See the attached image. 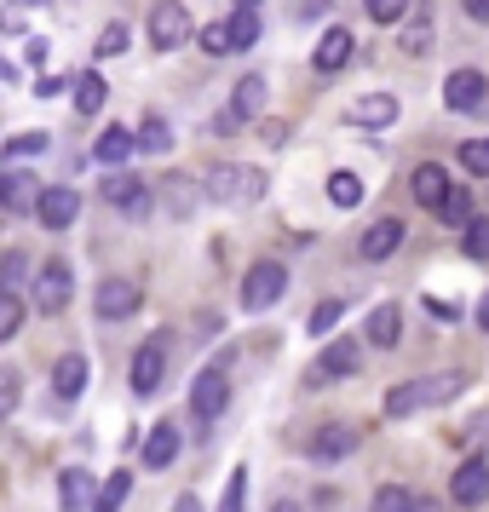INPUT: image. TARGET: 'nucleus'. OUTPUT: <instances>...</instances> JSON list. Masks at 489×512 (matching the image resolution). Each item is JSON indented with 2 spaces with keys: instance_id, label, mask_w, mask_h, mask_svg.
Masks as SVG:
<instances>
[{
  "instance_id": "16",
  "label": "nucleus",
  "mask_w": 489,
  "mask_h": 512,
  "mask_svg": "<svg viewBox=\"0 0 489 512\" xmlns=\"http://www.w3.org/2000/svg\"><path fill=\"white\" fill-rule=\"evenodd\" d=\"M351 52H357V41H351V29H323V41H317V52H311V64H317V75H340L351 64Z\"/></svg>"
},
{
  "instance_id": "46",
  "label": "nucleus",
  "mask_w": 489,
  "mask_h": 512,
  "mask_svg": "<svg viewBox=\"0 0 489 512\" xmlns=\"http://www.w3.org/2000/svg\"><path fill=\"white\" fill-rule=\"evenodd\" d=\"M426 311H432L438 323H455V317H461V311H455V300H443V294H432V300H426Z\"/></svg>"
},
{
  "instance_id": "14",
  "label": "nucleus",
  "mask_w": 489,
  "mask_h": 512,
  "mask_svg": "<svg viewBox=\"0 0 489 512\" xmlns=\"http://www.w3.org/2000/svg\"><path fill=\"white\" fill-rule=\"evenodd\" d=\"M403 236H409L403 231V219H374L369 231L357 236V254L369 259V265H380V259H392L397 248H403Z\"/></svg>"
},
{
  "instance_id": "29",
  "label": "nucleus",
  "mask_w": 489,
  "mask_h": 512,
  "mask_svg": "<svg viewBox=\"0 0 489 512\" xmlns=\"http://www.w3.org/2000/svg\"><path fill=\"white\" fill-rule=\"evenodd\" d=\"M47 150H52L47 133H18V139H6V162H12V167H29L35 156H47Z\"/></svg>"
},
{
  "instance_id": "23",
  "label": "nucleus",
  "mask_w": 489,
  "mask_h": 512,
  "mask_svg": "<svg viewBox=\"0 0 489 512\" xmlns=\"http://www.w3.org/2000/svg\"><path fill=\"white\" fill-rule=\"evenodd\" d=\"M87 357H81V351H70V357H58V369H52V392L64 397V403H75V397L87 392Z\"/></svg>"
},
{
  "instance_id": "27",
  "label": "nucleus",
  "mask_w": 489,
  "mask_h": 512,
  "mask_svg": "<svg viewBox=\"0 0 489 512\" xmlns=\"http://www.w3.org/2000/svg\"><path fill=\"white\" fill-rule=\"evenodd\" d=\"M265 98H271V87H265L259 75H242V81H236V93H231V110L242 121H254L259 110H265Z\"/></svg>"
},
{
  "instance_id": "4",
  "label": "nucleus",
  "mask_w": 489,
  "mask_h": 512,
  "mask_svg": "<svg viewBox=\"0 0 489 512\" xmlns=\"http://www.w3.org/2000/svg\"><path fill=\"white\" fill-rule=\"evenodd\" d=\"M443 104H449L455 116H484V104H489V75L472 70V64L449 70V81H443Z\"/></svg>"
},
{
  "instance_id": "3",
  "label": "nucleus",
  "mask_w": 489,
  "mask_h": 512,
  "mask_svg": "<svg viewBox=\"0 0 489 512\" xmlns=\"http://www.w3.org/2000/svg\"><path fill=\"white\" fill-rule=\"evenodd\" d=\"M282 294H288V265H282V259H254L248 277H242V305H248V311H265V305H277Z\"/></svg>"
},
{
  "instance_id": "45",
  "label": "nucleus",
  "mask_w": 489,
  "mask_h": 512,
  "mask_svg": "<svg viewBox=\"0 0 489 512\" xmlns=\"http://www.w3.org/2000/svg\"><path fill=\"white\" fill-rule=\"evenodd\" d=\"M403 52H426V41H432V24H426V18H403Z\"/></svg>"
},
{
  "instance_id": "8",
  "label": "nucleus",
  "mask_w": 489,
  "mask_h": 512,
  "mask_svg": "<svg viewBox=\"0 0 489 512\" xmlns=\"http://www.w3.org/2000/svg\"><path fill=\"white\" fill-rule=\"evenodd\" d=\"M190 35H196V29H190V12H185V6H173V0H162V6L150 12V47H156V52L185 47Z\"/></svg>"
},
{
  "instance_id": "5",
  "label": "nucleus",
  "mask_w": 489,
  "mask_h": 512,
  "mask_svg": "<svg viewBox=\"0 0 489 512\" xmlns=\"http://www.w3.org/2000/svg\"><path fill=\"white\" fill-rule=\"evenodd\" d=\"M225 403H231V380H225V363H213L190 386V415H196V426H213V420L225 415Z\"/></svg>"
},
{
  "instance_id": "52",
  "label": "nucleus",
  "mask_w": 489,
  "mask_h": 512,
  "mask_svg": "<svg viewBox=\"0 0 489 512\" xmlns=\"http://www.w3.org/2000/svg\"><path fill=\"white\" fill-rule=\"evenodd\" d=\"M236 12H259V0H236Z\"/></svg>"
},
{
  "instance_id": "10",
  "label": "nucleus",
  "mask_w": 489,
  "mask_h": 512,
  "mask_svg": "<svg viewBox=\"0 0 489 512\" xmlns=\"http://www.w3.org/2000/svg\"><path fill=\"white\" fill-rule=\"evenodd\" d=\"M104 202L116 213H127V219H144V213H150V190H144V179H133V173L121 167V173L104 179Z\"/></svg>"
},
{
  "instance_id": "50",
  "label": "nucleus",
  "mask_w": 489,
  "mask_h": 512,
  "mask_svg": "<svg viewBox=\"0 0 489 512\" xmlns=\"http://www.w3.org/2000/svg\"><path fill=\"white\" fill-rule=\"evenodd\" d=\"M478 328L489 334V294H484V305H478Z\"/></svg>"
},
{
  "instance_id": "53",
  "label": "nucleus",
  "mask_w": 489,
  "mask_h": 512,
  "mask_svg": "<svg viewBox=\"0 0 489 512\" xmlns=\"http://www.w3.org/2000/svg\"><path fill=\"white\" fill-rule=\"evenodd\" d=\"M18 6H47V0H18Z\"/></svg>"
},
{
  "instance_id": "39",
  "label": "nucleus",
  "mask_w": 489,
  "mask_h": 512,
  "mask_svg": "<svg viewBox=\"0 0 489 512\" xmlns=\"http://www.w3.org/2000/svg\"><path fill=\"white\" fill-rule=\"evenodd\" d=\"M461 167L484 179V173H489V139H466V144H461Z\"/></svg>"
},
{
  "instance_id": "17",
  "label": "nucleus",
  "mask_w": 489,
  "mask_h": 512,
  "mask_svg": "<svg viewBox=\"0 0 489 512\" xmlns=\"http://www.w3.org/2000/svg\"><path fill=\"white\" fill-rule=\"evenodd\" d=\"M139 156V133H127V127H104L93 144V162H104L110 173H121V167Z\"/></svg>"
},
{
  "instance_id": "11",
  "label": "nucleus",
  "mask_w": 489,
  "mask_h": 512,
  "mask_svg": "<svg viewBox=\"0 0 489 512\" xmlns=\"http://www.w3.org/2000/svg\"><path fill=\"white\" fill-rule=\"evenodd\" d=\"M449 495H455V507H484L489 501V455L461 461V472L449 478Z\"/></svg>"
},
{
  "instance_id": "9",
  "label": "nucleus",
  "mask_w": 489,
  "mask_h": 512,
  "mask_svg": "<svg viewBox=\"0 0 489 512\" xmlns=\"http://www.w3.org/2000/svg\"><path fill=\"white\" fill-rule=\"evenodd\" d=\"M139 305H144L139 282H127V277H104V282H98V294H93V311L104 317V323H116V317H133Z\"/></svg>"
},
{
  "instance_id": "26",
  "label": "nucleus",
  "mask_w": 489,
  "mask_h": 512,
  "mask_svg": "<svg viewBox=\"0 0 489 512\" xmlns=\"http://www.w3.org/2000/svg\"><path fill=\"white\" fill-rule=\"evenodd\" d=\"M104 98H110V87H104V75H98V70L75 75V116H98V110H104Z\"/></svg>"
},
{
  "instance_id": "35",
  "label": "nucleus",
  "mask_w": 489,
  "mask_h": 512,
  "mask_svg": "<svg viewBox=\"0 0 489 512\" xmlns=\"http://www.w3.org/2000/svg\"><path fill=\"white\" fill-rule=\"evenodd\" d=\"M369 512H415V495H409L403 484H380L374 501H369Z\"/></svg>"
},
{
  "instance_id": "19",
  "label": "nucleus",
  "mask_w": 489,
  "mask_h": 512,
  "mask_svg": "<svg viewBox=\"0 0 489 512\" xmlns=\"http://www.w3.org/2000/svg\"><path fill=\"white\" fill-rule=\"evenodd\" d=\"M93 495H98V478L87 472V466H64V472H58V507L64 512L93 507Z\"/></svg>"
},
{
  "instance_id": "18",
  "label": "nucleus",
  "mask_w": 489,
  "mask_h": 512,
  "mask_svg": "<svg viewBox=\"0 0 489 512\" xmlns=\"http://www.w3.org/2000/svg\"><path fill=\"white\" fill-rule=\"evenodd\" d=\"M351 449H357V426H346V420H328L311 432V461H340Z\"/></svg>"
},
{
  "instance_id": "2",
  "label": "nucleus",
  "mask_w": 489,
  "mask_h": 512,
  "mask_svg": "<svg viewBox=\"0 0 489 512\" xmlns=\"http://www.w3.org/2000/svg\"><path fill=\"white\" fill-rule=\"evenodd\" d=\"M265 185H271V179H265L259 167H242V162H219V167H208V179H202L208 202H225V208H248V202H259Z\"/></svg>"
},
{
  "instance_id": "31",
  "label": "nucleus",
  "mask_w": 489,
  "mask_h": 512,
  "mask_svg": "<svg viewBox=\"0 0 489 512\" xmlns=\"http://www.w3.org/2000/svg\"><path fill=\"white\" fill-rule=\"evenodd\" d=\"M328 202H334V208H357V202H363V179L346 173V167H340V173H328Z\"/></svg>"
},
{
  "instance_id": "41",
  "label": "nucleus",
  "mask_w": 489,
  "mask_h": 512,
  "mask_svg": "<svg viewBox=\"0 0 489 512\" xmlns=\"http://www.w3.org/2000/svg\"><path fill=\"white\" fill-rule=\"evenodd\" d=\"M18 397H24V380H18V369H0V420L18 409Z\"/></svg>"
},
{
  "instance_id": "7",
  "label": "nucleus",
  "mask_w": 489,
  "mask_h": 512,
  "mask_svg": "<svg viewBox=\"0 0 489 512\" xmlns=\"http://www.w3.org/2000/svg\"><path fill=\"white\" fill-rule=\"evenodd\" d=\"M167 380V334H150L139 351H133V392L139 397H156Z\"/></svg>"
},
{
  "instance_id": "36",
  "label": "nucleus",
  "mask_w": 489,
  "mask_h": 512,
  "mask_svg": "<svg viewBox=\"0 0 489 512\" xmlns=\"http://www.w3.org/2000/svg\"><path fill=\"white\" fill-rule=\"evenodd\" d=\"M242 501H248V466H236L231 478H225V495H219L213 512H242Z\"/></svg>"
},
{
  "instance_id": "20",
  "label": "nucleus",
  "mask_w": 489,
  "mask_h": 512,
  "mask_svg": "<svg viewBox=\"0 0 489 512\" xmlns=\"http://www.w3.org/2000/svg\"><path fill=\"white\" fill-rule=\"evenodd\" d=\"M179 426H173V420H162V426H150V432H144V466H150V472H167V466L179 461Z\"/></svg>"
},
{
  "instance_id": "22",
  "label": "nucleus",
  "mask_w": 489,
  "mask_h": 512,
  "mask_svg": "<svg viewBox=\"0 0 489 512\" xmlns=\"http://www.w3.org/2000/svg\"><path fill=\"white\" fill-rule=\"evenodd\" d=\"M409 185H415V202H420V208H432V213H438V208H443V196L455 190V185H449V173H443L438 162H420Z\"/></svg>"
},
{
  "instance_id": "1",
  "label": "nucleus",
  "mask_w": 489,
  "mask_h": 512,
  "mask_svg": "<svg viewBox=\"0 0 489 512\" xmlns=\"http://www.w3.org/2000/svg\"><path fill=\"white\" fill-rule=\"evenodd\" d=\"M466 386V374H420V380H403V386H392L386 392V415L403 420V415H420V409H438V403H449V397Z\"/></svg>"
},
{
  "instance_id": "28",
  "label": "nucleus",
  "mask_w": 489,
  "mask_h": 512,
  "mask_svg": "<svg viewBox=\"0 0 489 512\" xmlns=\"http://www.w3.org/2000/svg\"><path fill=\"white\" fill-rule=\"evenodd\" d=\"M127 495H133V472L121 466V472H110V478L98 484V495H93V512H121V507H127Z\"/></svg>"
},
{
  "instance_id": "42",
  "label": "nucleus",
  "mask_w": 489,
  "mask_h": 512,
  "mask_svg": "<svg viewBox=\"0 0 489 512\" xmlns=\"http://www.w3.org/2000/svg\"><path fill=\"white\" fill-rule=\"evenodd\" d=\"M340 311H346V300H323L317 311H311V334H317V340H328V328L340 323Z\"/></svg>"
},
{
  "instance_id": "43",
  "label": "nucleus",
  "mask_w": 489,
  "mask_h": 512,
  "mask_svg": "<svg viewBox=\"0 0 489 512\" xmlns=\"http://www.w3.org/2000/svg\"><path fill=\"white\" fill-rule=\"evenodd\" d=\"M24 277H29V254L24 248H12V254H6V294H18Z\"/></svg>"
},
{
  "instance_id": "15",
  "label": "nucleus",
  "mask_w": 489,
  "mask_h": 512,
  "mask_svg": "<svg viewBox=\"0 0 489 512\" xmlns=\"http://www.w3.org/2000/svg\"><path fill=\"white\" fill-rule=\"evenodd\" d=\"M357 369H363V346L357 340H328L323 357H317V369H311V380H346Z\"/></svg>"
},
{
  "instance_id": "37",
  "label": "nucleus",
  "mask_w": 489,
  "mask_h": 512,
  "mask_svg": "<svg viewBox=\"0 0 489 512\" xmlns=\"http://www.w3.org/2000/svg\"><path fill=\"white\" fill-rule=\"evenodd\" d=\"M231 41L236 52H248L259 41V12H231Z\"/></svg>"
},
{
  "instance_id": "40",
  "label": "nucleus",
  "mask_w": 489,
  "mask_h": 512,
  "mask_svg": "<svg viewBox=\"0 0 489 512\" xmlns=\"http://www.w3.org/2000/svg\"><path fill=\"white\" fill-rule=\"evenodd\" d=\"M409 6H415V0H369V18L374 24H403Z\"/></svg>"
},
{
  "instance_id": "21",
  "label": "nucleus",
  "mask_w": 489,
  "mask_h": 512,
  "mask_svg": "<svg viewBox=\"0 0 489 512\" xmlns=\"http://www.w3.org/2000/svg\"><path fill=\"white\" fill-rule=\"evenodd\" d=\"M397 121V98L392 93H369L351 104V127H369V133H380V127H392Z\"/></svg>"
},
{
  "instance_id": "24",
  "label": "nucleus",
  "mask_w": 489,
  "mask_h": 512,
  "mask_svg": "<svg viewBox=\"0 0 489 512\" xmlns=\"http://www.w3.org/2000/svg\"><path fill=\"white\" fill-rule=\"evenodd\" d=\"M162 196H167V213H173V219H190V213L202 208V196H208V190L196 185V179H185V173H167Z\"/></svg>"
},
{
  "instance_id": "25",
  "label": "nucleus",
  "mask_w": 489,
  "mask_h": 512,
  "mask_svg": "<svg viewBox=\"0 0 489 512\" xmlns=\"http://www.w3.org/2000/svg\"><path fill=\"white\" fill-rule=\"evenodd\" d=\"M363 340H369V346H397V340H403V311H397L392 300L374 305V311H369V328H363Z\"/></svg>"
},
{
  "instance_id": "13",
  "label": "nucleus",
  "mask_w": 489,
  "mask_h": 512,
  "mask_svg": "<svg viewBox=\"0 0 489 512\" xmlns=\"http://www.w3.org/2000/svg\"><path fill=\"white\" fill-rule=\"evenodd\" d=\"M75 213H81V196H75L70 185L41 190V202H35V219H41L47 231H70V225H75Z\"/></svg>"
},
{
  "instance_id": "33",
  "label": "nucleus",
  "mask_w": 489,
  "mask_h": 512,
  "mask_svg": "<svg viewBox=\"0 0 489 512\" xmlns=\"http://www.w3.org/2000/svg\"><path fill=\"white\" fill-rule=\"evenodd\" d=\"M24 311H29L24 294H6V288H0V346H6V340L24 328Z\"/></svg>"
},
{
  "instance_id": "12",
  "label": "nucleus",
  "mask_w": 489,
  "mask_h": 512,
  "mask_svg": "<svg viewBox=\"0 0 489 512\" xmlns=\"http://www.w3.org/2000/svg\"><path fill=\"white\" fill-rule=\"evenodd\" d=\"M41 190L47 185H41L29 167H6V173H0V208L6 213H29L35 202H41Z\"/></svg>"
},
{
  "instance_id": "47",
  "label": "nucleus",
  "mask_w": 489,
  "mask_h": 512,
  "mask_svg": "<svg viewBox=\"0 0 489 512\" xmlns=\"http://www.w3.org/2000/svg\"><path fill=\"white\" fill-rule=\"evenodd\" d=\"M466 6V18H472V24H489V0H461Z\"/></svg>"
},
{
  "instance_id": "30",
  "label": "nucleus",
  "mask_w": 489,
  "mask_h": 512,
  "mask_svg": "<svg viewBox=\"0 0 489 512\" xmlns=\"http://www.w3.org/2000/svg\"><path fill=\"white\" fill-rule=\"evenodd\" d=\"M139 150H144V156H167V150H173V127H167V116H144Z\"/></svg>"
},
{
  "instance_id": "32",
  "label": "nucleus",
  "mask_w": 489,
  "mask_h": 512,
  "mask_svg": "<svg viewBox=\"0 0 489 512\" xmlns=\"http://www.w3.org/2000/svg\"><path fill=\"white\" fill-rule=\"evenodd\" d=\"M196 41H202V52H208V58H225V52H236V41H231V18H213L208 29H196Z\"/></svg>"
},
{
  "instance_id": "51",
  "label": "nucleus",
  "mask_w": 489,
  "mask_h": 512,
  "mask_svg": "<svg viewBox=\"0 0 489 512\" xmlns=\"http://www.w3.org/2000/svg\"><path fill=\"white\" fill-rule=\"evenodd\" d=\"M271 512H300V501H277V507H271Z\"/></svg>"
},
{
  "instance_id": "49",
  "label": "nucleus",
  "mask_w": 489,
  "mask_h": 512,
  "mask_svg": "<svg viewBox=\"0 0 489 512\" xmlns=\"http://www.w3.org/2000/svg\"><path fill=\"white\" fill-rule=\"evenodd\" d=\"M173 512H202V501H196V495H179V501H173Z\"/></svg>"
},
{
  "instance_id": "48",
  "label": "nucleus",
  "mask_w": 489,
  "mask_h": 512,
  "mask_svg": "<svg viewBox=\"0 0 489 512\" xmlns=\"http://www.w3.org/2000/svg\"><path fill=\"white\" fill-rule=\"evenodd\" d=\"M461 438H478L489 449V415H478V420H472V432H461Z\"/></svg>"
},
{
  "instance_id": "38",
  "label": "nucleus",
  "mask_w": 489,
  "mask_h": 512,
  "mask_svg": "<svg viewBox=\"0 0 489 512\" xmlns=\"http://www.w3.org/2000/svg\"><path fill=\"white\" fill-rule=\"evenodd\" d=\"M461 248H466L472 259H489V219H484V213H478V219L461 231Z\"/></svg>"
},
{
  "instance_id": "34",
  "label": "nucleus",
  "mask_w": 489,
  "mask_h": 512,
  "mask_svg": "<svg viewBox=\"0 0 489 512\" xmlns=\"http://www.w3.org/2000/svg\"><path fill=\"white\" fill-rule=\"evenodd\" d=\"M438 219L443 225H472V219H478V208H472V196H466V190H449V196H443V208H438Z\"/></svg>"
},
{
  "instance_id": "6",
  "label": "nucleus",
  "mask_w": 489,
  "mask_h": 512,
  "mask_svg": "<svg viewBox=\"0 0 489 512\" xmlns=\"http://www.w3.org/2000/svg\"><path fill=\"white\" fill-rule=\"evenodd\" d=\"M29 294H35V311H47V317H58V311L70 305V294H75L70 265H64V259H47V265L35 271V282H29Z\"/></svg>"
},
{
  "instance_id": "44",
  "label": "nucleus",
  "mask_w": 489,
  "mask_h": 512,
  "mask_svg": "<svg viewBox=\"0 0 489 512\" xmlns=\"http://www.w3.org/2000/svg\"><path fill=\"white\" fill-rule=\"evenodd\" d=\"M127 41H133V35H127V24H110L104 35H98V58H116V52H127Z\"/></svg>"
}]
</instances>
